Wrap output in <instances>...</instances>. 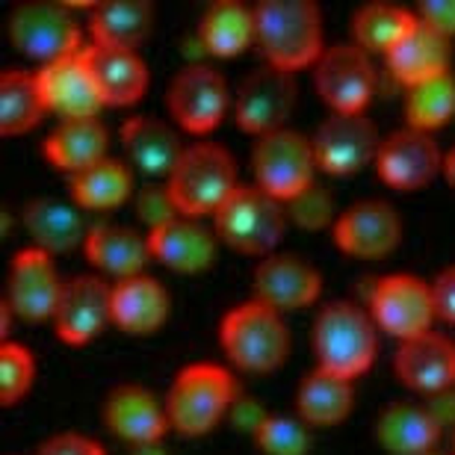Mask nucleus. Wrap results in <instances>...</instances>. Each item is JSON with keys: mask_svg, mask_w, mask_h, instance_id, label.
<instances>
[{"mask_svg": "<svg viewBox=\"0 0 455 455\" xmlns=\"http://www.w3.org/2000/svg\"><path fill=\"white\" fill-rule=\"evenodd\" d=\"M254 42L267 66L290 71L323 57V21L311 0H263L254 9Z\"/></svg>", "mask_w": 455, "mask_h": 455, "instance_id": "f257e3e1", "label": "nucleus"}, {"mask_svg": "<svg viewBox=\"0 0 455 455\" xmlns=\"http://www.w3.org/2000/svg\"><path fill=\"white\" fill-rule=\"evenodd\" d=\"M220 340L228 358L249 372L275 370L290 352V331L284 320L275 307L263 305L260 299L243 302L225 314Z\"/></svg>", "mask_w": 455, "mask_h": 455, "instance_id": "f03ea898", "label": "nucleus"}, {"mask_svg": "<svg viewBox=\"0 0 455 455\" xmlns=\"http://www.w3.org/2000/svg\"><path fill=\"white\" fill-rule=\"evenodd\" d=\"M169 193L180 216L216 213L236 187V166L231 154L213 142L189 145L169 175Z\"/></svg>", "mask_w": 455, "mask_h": 455, "instance_id": "7ed1b4c3", "label": "nucleus"}, {"mask_svg": "<svg viewBox=\"0 0 455 455\" xmlns=\"http://www.w3.org/2000/svg\"><path fill=\"white\" fill-rule=\"evenodd\" d=\"M376 320L355 302H331L314 323V349L323 370L355 379L376 358Z\"/></svg>", "mask_w": 455, "mask_h": 455, "instance_id": "20e7f679", "label": "nucleus"}, {"mask_svg": "<svg viewBox=\"0 0 455 455\" xmlns=\"http://www.w3.org/2000/svg\"><path fill=\"white\" fill-rule=\"evenodd\" d=\"M216 236L243 254H267L275 249L287 228V207L267 189L236 187L213 213Z\"/></svg>", "mask_w": 455, "mask_h": 455, "instance_id": "39448f33", "label": "nucleus"}, {"mask_svg": "<svg viewBox=\"0 0 455 455\" xmlns=\"http://www.w3.org/2000/svg\"><path fill=\"white\" fill-rule=\"evenodd\" d=\"M234 403V379L220 363H189L166 396L169 426L180 435H204Z\"/></svg>", "mask_w": 455, "mask_h": 455, "instance_id": "423d86ee", "label": "nucleus"}, {"mask_svg": "<svg viewBox=\"0 0 455 455\" xmlns=\"http://www.w3.org/2000/svg\"><path fill=\"white\" fill-rule=\"evenodd\" d=\"M251 166L258 187L287 204L290 198H296L314 184V145L299 131L284 127V131L267 133L254 142Z\"/></svg>", "mask_w": 455, "mask_h": 455, "instance_id": "0eeeda50", "label": "nucleus"}, {"mask_svg": "<svg viewBox=\"0 0 455 455\" xmlns=\"http://www.w3.org/2000/svg\"><path fill=\"white\" fill-rule=\"evenodd\" d=\"M9 39L21 53L33 60L57 62L80 53V30L75 15L62 4H21L9 15Z\"/></svg>", "mask_w": 455, "mask_h": 455, "instance_id": "6e6552de", "label": "nucleus"}, {"mask_svg": "<svg viewBox=\"0 0 455 455\" xmlns=\"http://www.w3.org/2000/svg\"><path fill=\"white\" fill-rule=\"evenodd\" d=\"M296 107V80L290 71L263 66L251 71L236 89V124L245 133L260 136L284 131L287 118Z\"/></svg>", "mask_w": 455, "mask_h": 455, "instance_id": "1a4fd4ad", "label": "nucleus"}, {"mask_svg": "<svg viewBox=\"0 0 455 455\" xmlns=\"http://www.w3.org/2000/svg\"><path fill=\"white\" fill-rule=\"evenodd\" d=\"M314 84L331 113H363L376 89V71L358 44H331L316 62Z\"/></svg>", "mask_w": 455, "mask_h": 455, "instance_id": "9d476101", "label": "nucleus"}, {"mask_svg": "<svg viewBox=\"0 0 455 455\" xmlns=\"http://www.w3.org/2000/svg\"><path fill=\"white\" fill-rule=\"evenodd\" d=\"M372 320L399 340H411L429 331L435 311L432 284L417 275H387L381 278L370 299Z\"/></svg>", "mask_w": 455, "mask_h": 455, "instance_id": "9b49d317", "label": "nucleus"}, {"mask_svg": "<svg viewBox=\"0 0 455 455\" xmlns=\"http://www.w3.org/2000/svg\"><path fill=\"white\" fill-rule=\"evenodd\" d=\"M62 284L66 281L57 275L51 254L33 245V249H21L15 254L12 267H9L4 302L27 323H42L48 316L53 320L62 296Z\"/></svg>", "mask_w": 455, "mask_h": 455, "instance_id": "f8f14e48", "label": "nucleus"}, {"mask_svg": "<svg viewBox=\"0 0 455 455\" xmlns=\"http://www.w3.org/2000/svg\"><path fill=\"white\" fill-rule=\"evenodd\" d=\"M316 166L331 175H349L379 157V133L363 113H331L314 133Z\"/></svg>", "mask_w": 455, "mask_h": 455, "instance_id": "ddd939ff", "label": "nucleus"}, {"mask_svg": "<svg viewBox=\"0 0 455 455\" xmlns=\"http://www.w3.org/2000/svg\"><path fill=\"white\" fill-rule=\"evenodd\" d=\"M172 118L189 133H207L222 122L228 107V86L220 71L207 66L180 68L166 95Z\"/></svg>", "mask_w": 455, "mask_h": 455, "instance_id": "4468645a", "label": "nucleus"}, {"mask_svg": "<svg viewBox=\"0 0 455 455\" xmlns=\"http://www.w3.org/2000/svg\"><path fill=\"white\" fill-rule=\"evenodd\" d=\"M113 320V287L98 275H75L62 284V296L53 314L60 340L86 343Z\"/></svg>", "mask_w": 455, "mask_h": 455, "instance_id": "2eb2a0df", "label": "nucleus"}, {"mask_svg": "<svg viewBox=\"0 0 455 455\" xmlns=\"http://www.w3.org/2000/svg\"><path fill=\"white\" fill-rule=\"evenodd\" d=\"M403 236V222L387 202L367 198L352 204L334 222V243L355 258H385L396 249Z\"/></svg>", "mask_w": 455, "mask_h": 455, "instance_id": "dca6fc26", "label": "nucleus"}, {"mask_svg": "<svg viewBox=\"0 0 455 455\" xmlns=\"http://www.w3.org/2000/svg\"><path fill=\"white\" fill-rule=\"evenodd\" d=\"M36 77H39L48 110H57L60 116L98 118V110L104 107V98L98 92L84 51L62 57L57 62H48Z\"/></svg>", "mask_w": 455, "mask_h": 455, "instance_id": "f3484780", "label": "nucleus"}, {"mask_svg": "<svg viewBox=\"0 0 455 455\" xmlns=\"http://www.w3.org/2000/svg\"><path fill=\"white\" fill-rule=\"evenodd\" d=\"M376 169L390 187L417 189L429 184L435 172L441 169L438 142L432 140V133L414 131V127L394 131L387 140H381Z\"/></svg>", "mask_w": 455, "mask_h": 455, "instance_id": "a211bd4d", "label": "nucleus"}, {"mask_svg": "<svg viewBox=\"0 0 455 455\" xmlns=\"http://www.w3.org/2000/svg\"><path fill=\"white\" fill-rule=\"evenodd\" d=\"M320 290V272L296 254H269L254 267V299L275 311L311 305L316 302Z\"/></svg>", "mask_w": 455, "mask_h": 455, "instance_id": "6ab92c4d", "label": "nucleus"}, {"mask_svg": "<svg viewBox=\"0 0 455 455\" xmlns=\"http://www.w3.org/2000/svg\"><path fill=\"white\" fill-rule=\"evenodd\" d=\"M394 370L408 387L438 396L455 385V343L435 331L403 340L396 349Z\"/></svg>", "mask_w": 455, "mask_h": 455, "instance_id": "aec40b11", "label": "nucleus"}, {"mask_svg": "<svg viewBox=\"0 0 455 455\" xmlns=\"http://www.w3.org/2000/svg\"><path fill=\"white\" fill-rule=\"evenodd\" d=\"M104 423L113 435L136 447H154L169 429V414L163 411L151 390L140 385H118L104 403Z\"/></svg>", "mask_w": 455, "mask_h": 455, "instance_id": "412c9836", "label": "nucleus"}, {"mask_svg": "<svg viewBox=\"0 0 455 455\" xmlns=\"http://www.w3.org/2000/svg\"><path fill=\"white\" fill-rule=\"evenodd\" d=\"M148 245L151 258H157L175 272H202L216 258L213 231L189 216H178V220L148 231Z\"/></svg>", "mask_w": 455, "mask_h": 455, "instance_id": "4be33fe9", "label": "nucleus"}, {"mask_svg": "<svg viewBox=\"0 0 455 455\" xmlns=\"http://www.w3.org/2000/svg\"><path fill=\"white\" fill-rule=\"evenodd\" d=\"M450 39L441 36L438 30H432L429 24H423L417 18V24L408 30L394 51L387 53V66L394 71V77L399 84H405L408 89L432 80L438 75L450 71Z\"/></svg>", "mask_w": 455, "mask_h": 455, "instance_id": "5701e85b", "label": "nucleus"}, {"mask_svg": "<svg viewBox=\"0 0 455 455\" xmlns=\"http://www.w3.org/2000/svg\"><path fill=\"white\" fill-rule=\"evenodd\" d=\"M84 53L104 104H133L148 89V68L136 51L92 44Z\"/></svg>", "mask_w": 455, "mask_h": 455, "instance_id": "b1692460", "label": "nucleus"}, {"mask_svg": "<svg viewBox=\"0 0 455 455\" xmlns=\"http://www.w3.org/2000/svg\"><path fill=\"white\" fill-rule=\"evenodd\" d=\"M376 438L390 455H429L441 438V423L429 405L394 403L379 414Z\"/></svg>", "mask_w": 455, "mask_h": 455, "instance_id": "393cba45", "label": "nucleus"}, {"mask_svg": "<svg viewBox=\"0 0 455 455\" xmlns=\"http://www.w3.org/2000/svg\"><path fill=\"white\" fill-rule=\"evenodd\" d=\"M84 251L92 267L110 272L118 278L142 275V267L151 260L148 234H140L133 228L118 225H98L86 234Z\"/></svg>", "mask_w": 455, "mask_h": 455, "instance_id": "a878e982", "label": "nucleus"}, {"mask_svg": "<svg viewBox=\"0 0 455 455\" xmlns=\"http://www.w3.org/2000/svg\"><path fill=\"white\" fill-rule=\"evenodd\" d=\"M122 145L133 166L148 175H172L184 154L178 133L154 116L127 118L122 124Z\"/></svg>", "mask_w": 455, "mask_h": 455, "instance_id": "bb28decb", "label": "nucleus"}, {"mask_svg": "<svg viewBox=\"0 0 455 455\" xmlns=\"http://www.w3.org/2000/svg\"><path fill=\"white\" fill-rule=\"evenodd\" d=\"M107 127L101 118H62V124L44 140V157L62 172H84L104 160Z\"/></svg>", "mask_w": 455, "mask_h": 455, "instance_id": "cd10ccee", "label": "nucleus"}, {"mask_svg": "<svg viewBox=\"0 0 455 455\" xmlns=\"http://www.w3.org/2000/svg\"><path fill=\"white\" fill-rule=\"evenodd\" d=\"M169 293L157 278L133 275L113 287V323L131 334H148L166 320Z\"/></svg>", "mask_w": 455, "mask_h": 455, "instance_id": "c85d7f7f", "label": "nucleus"}, {"mask_svg": "<svg viewBox=\"0 0 455 455\" xmlns=\"http://www.w3.org/2000/svg\"><path fill=\"white\" fill-rule=\"evenodd\" d=\"M24 225L36 240V249L48 254L71 251L77 243H86L89 234L84 228V216L57 198H33L24 207Z\"/></svg>", "mask_w": 455, "mask_h": 455, "instance_id": "c756f323", "label": "nucleus"}, {"mask_svg": "<svg viewBox=\"0 0 455 455\" xmlns=\"http://www.w3.org/2000/svg\"><path fill=\"white\" fill-rule=\"evenodd\" d=\"M151 6L145 0H107L95 4L89 15V30H92V44L104 48H124L133 51L151 30Z\"/></svg>", "mask_w": 455, "mask_h": 455, "instance_id": "7c9ffc66", "label": "nucleus"}, {"mask_svg": "<svg viewBox=\"0 0 455 455\" xmlns=\"http://www.w3.org/2000/svg\"><path fill=\"white\" fill-rule=\"evenodd\" d=\"M299 420L311 426H334L340 423L352 408V379L316 367L307 372L296 394Z\"/></svg>", "mask_w": 455, "mask_h": 455, "instance_id": "2f4dec72", "label": "nucleus"}, {"mask_svg": "<svg viewBox=\"0 0 455 455\" xmlns=\"http://www.w3.org/2000/svg\"><path fill=\"white\" fill-rule=\"evenodd\" d=\"M48 110L39 86V77L27 71L9 68L0 77V133L15 136L39 124L42 113Z\"/></svg>", "mask_w": 455, "mask_h": 455, "instance_id": "473e14b6", "label": "nucleus"}, {"mask_svg": "<svg viewBox=\"0 0 455 455\" xmlns=\"http://www.w3.org/2000/svg\"><path fill=\"white\" fill-rule=\"evenodd\" d=\"M202 44L216 57H234L254 42V12L236 0L213 4L202 18Z\"/></svg>", "mask_w": 455, "mask_h": 455, "instance_id": "72a5a7b5", "label": "nucleus"}, {"mask_svg": "<svg viewBox=\"0 0 455 455\" xmlns=\"http://www.w3.org/2000/svg\"><path fill=\"white\" fill-rule=\"evenodd\" d=\"M131 187L133 180L127 166L110 157L71 175V196L80 207H89V211H107V207L122 204L131 196Z\"/></svg>", "mask_w": 455, "mask_h": 455, "instance_id": "f704fd0d", "label": "nucleus"}, {"mask_svg": "<svg viewBox=\"0 0 455 455\" xmlns=\"http://www.w3.org/2000/svg\"><path fill=\"white\" fill-rule=\"evenodd\" d=\"M414 24H417V12H408V9L390 4H370L355 12L352 36L361 51L390 53Z\"/></svg>", "mask_w": 455, "mask_h": 455, "instance_id": "c9c22d12", "label": "nucleus"}, {"mask_svg": "<svg viewBox=\"0 0 455 455\" xmlns=\"http://www.w3.org/2000/svg\"><path fill=\"white\" fill-rule=\"evenodd\" d=\"M405 116H408V127L426 133L447 124L455 116V77L450 71L408 89Z\"/></svg>", "mask_w": 455, "mask_h": 455, "instance_id": "e433bc0d", "label": "nucleus"}, {"mask_svg": "<svg viewBox=\"0 0 455 455\" xmlns=\"http://www.w3.org/2000/svg\"><path fill=\"white\" fill-rule=\"evenodd\" d=\"M254 441H258L260 452L267 455H305L311 447L305 423L284 414L263 417V423L254 429Z\"/></svg>", "mask_w": 455, "mask_h": 455, "instance_id": "4c0bfd02", "label": "nucleus"}, {"mask_svg": "<svg viewBox=\"0 0 455 455\" xmlns=\"http://www.w3.org/2000/svg\"><path fill=\"white\" fill-rule=\"evenodd\" d=\"M33 355L21 343L0 346V399L4 405H15L33 385Z\"/></svg>", "mask_w": 455, "mask_h": 455, "instance_id": "58836bf2", "label": "nucleus"}, {"mask_svg": "<svg viewBox=\"0 0 455 455\" xmlns=\"http://www.w3.org/2000/svg\"><path fill=\"white\" fill-rule=\"evenodd\" d=\"M287 207V220H293L305 231H320L331 222L334 216V198L329 196V189L320 184H311L302 189L296 198H290Z\"/></svg>", "mask_w": 455, "mask_h": 455, "instance_id": "ea45409f", "label": "nucleus"}, {"mask_svg": "<svg viewBox=\"0 0 455 455\" xmlns=\"http://www.w3.org/2000/svg\"><path fill=\"white\" fill-rule=\"evenodd\" d=\"M136 216L148 225V231H154V228L178 220L180 213L175 207V198H172V193H169V187L148 184V187L140 189V196H136Z\"/></svg>", "mask_w": 455, "mask_h": 455, "instance_id": "a19ab883", "label": "nucleus"}, {"mask_svg": "<svg viewBox=\"0 0 455 455\" xmlns=\"http://www.w3.org/2000/svg\"><path fill=\"white\" fill-rule=\"evenodd\" d=\"M417 18L447 39L455 36V0H426L417 6Z\"/></svg>", "mask_w": 455, "mask_h": 455, "instance_id": "79ce46f5", "label": "nucleus"}, {"mask_svg": "<svg viewBox=\"0 0 455 455\" xmlns=\"http://www.w3.org/2000/svg\"><path fill=\"white\" fill-rule=\"evenodd\" d=\"M39 455H104L101 443H95L92 438L84 435H57V438L44 441L39 447Z\"/></svg>", "mask_w": 455, "mask_h": 455, "instance_id": "37998d69", "label": "nucleus"}, {"mask_svg": "<svg viewBox=\"0 0 455 455\" xmlns=\"http://www.w3.org/2000/svg\"><path fill=\"white\" fill-rule=\"evenodd\" d=\"M432 296H435V311H438L441 320L455 323V267L443 269L432 281Z\"/></svg>", "mask_w": 455, "mask_h": 455, "instance_id": "c03bdc74", "label": "nucleus"}, {"mask_svg": "<svg viewBox=\"0 0 455 455\" xmlns=\"http://www.w3.org/2000/svg\"><path fill=\"white\" fill-rule=\"evenodd\" d=\"M443 169H447V175H450V180L455 184V148L447 154V160H443Z\"/></svg>", "mask_w": 455, "mask_h": 455, "instance_id": "a18cd8bd", "label": "nucleus"}, {"mask_svg": "<svg viewBox=\"0 0 455 455\" xmlns=\"http://www.w3.org/2000/svg\"><path fill=\"white\" fill-rule=\"evenodd\" d=\"M452 443H455V432H452Z\"/></svg>", "mask_w": 455, "mask_h": 455, "instance_id": "49530a36", "label": "nucleus"}]
</instances>
